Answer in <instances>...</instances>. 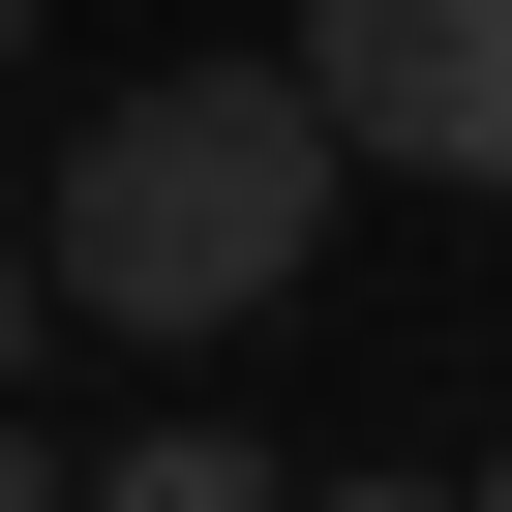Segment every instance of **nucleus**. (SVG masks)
Masks as SVG:
<instances>
[{"label":"nucleus","instance_id":"nucleus-1","mask_svg":"<svg viewBox=\"0 0 512 512\" xmlns=\"http://www.w3.org/2000/svg\"><path fill=\"white\" fill-rule=\"evenodd\" d=\"M332 181H362V151H332L302 61H181V91H121V121L61 151L31 241H61V302H121V332H241V302L332 241Z\"/></svg>","mask_w":512,"mask_h":512},{"label":"nucleus","instance_id":"nucleus-2","mask_svg":"<svg viewBox=\"0 0 512 512\" xmlns=\"http://www.w3.org/2000/svg\"><path fill=\"white\" fill-rule=\"evenodd\" d=\"M302 91L392 181H512V0H302Z\"/></svg>","mask_w":512,"mask_h":512},{"label":"nucleus","instance_id":"nucleus-3","mask_svg":"<svg viewBox=\"0 0 512 512\" xmlns=\"http://www.w3.org/2000/svg\"><path fill=\"white\" fill-rule=\"evenodd\" d=\"M91 512H302V482H272V452H241V422H151V452H121Z\"/></svg>","mask_w":512,"mask_h":512},{"label":"nucleus","instance_id":"nucleus-4","mask_svg":"<svg viewBox=\"0 0 512 512\" xmlns=\"http://www.w3.org/2000/svg\"><path fill=\"white\" fill-rule=\"evenodd\" d=\"M31 302H61V241H31V211H0V392H31Z\"/></svg>","mask_w":512,"mask_h":512},{"label":"nucleus","instance_id":"nucleus-5","mask_svg":"<svg viewBox=\"0 0 512 512\" xmlns=\"http://www.w3.org/2000/svg\"><path fill=\"white\" fill-rule=\"evenodd\" d=\"M0 512H91V482H61V452H0Z\"/></svg>","mask_w":512,"mask_h":512},{"label":"nucleus","instance_id":"nucleus-6","mask_svg":"<svg viewBox=\"0 0 512 512\" xmlns=\"http://www.w3.org/2000/svg\"><path fill=\"white\" fill-rule=\"evenodd\" d=\"M332 512H482V482H332Z\"/></svg>","mask_w":512,"mask_h":512},{"label":"nucleus","instance_id":"nucleus-7","mask_svg":"<svg viewBox=\"0 0 512 512\" xmlns=\"http://www.w3.org/2000/svg\"><path fill=\"white\" fill-rule=\"evenodd\" d=\"M0 61H31V0H0Z\"/></svg>","mask_w":512,"mask_h":512},{"label":"nucleus","instance_id":"nucleus-8","mask_svg":"<svg viewBox=\"0 0 512 512\" xmlns=\"http://www.w3.org/2000/svg\"><path fill=\"white\" fill-rule=\"evenodd\" d=\"M482 512H512V482H482Z\"/></svg>","mask_w":512,"mask_h":512}]
</instances>
